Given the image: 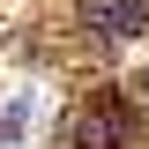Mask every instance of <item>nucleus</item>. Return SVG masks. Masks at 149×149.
Here are the masks:
<instances>
[{"mask_svg": "<svg viewBox=\"0 0 149 149\" xmlns=\"http://www.w3.org/2000/svg\"><path fill=\"white\" fill-rule=\"evenodd\" d=\"M127 142H134V112L119 97H97L67 119V149H127Z\"/></svg>", "mask_w": 149, "mask_h": 149, "instance_id": "nucleus-1", "label": "nucleus"}, {"mask_svg": "<svg viewBox=\"0 0 149 149\" xmlns=\"http://www.w3.org/2000/svg\"><path fill=\"white\" fill-rule=\"evenodd\" d=\"M82 22H90L104 45H127V37L149 30V8L142 0H82Z\"/></svg>", "mask_w": 149, "mask_h": 149, "instance_id": "nucleus-2", "label": "nucleus"}, {"mask_svg": "<svg viewBox=\"0 0 149 149\" xmlns=\"http://www.w3.org/2000/svg\"><path fill=\"white\" fill-rule=\"evenodd\" d=\"M142 97H149V74H142Z\"/></svg>", "mask_w": 149, "mask_h": 149, "instance_id": "nucleus-3", "label": "nucleus"}]
</instances>
